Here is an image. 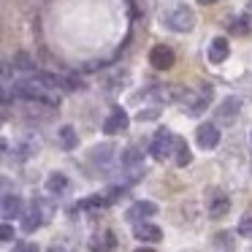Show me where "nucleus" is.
Segmentation results:
<instances>
[{
    "label": "nucleus",
    "mask_w": 252,
    "mask_h": 252,
    "mask_svg": "<svg viewBox=\"0 0 252 252\" xmlns=\"http://www.w3.org/2000/svg\"><path fill=\"white\" fill-rule=\"evenodd\" d=\"M176 165H187L192 160V155H190V147H187L185 141H182V138H176Z\"/></svg>",
    "instance_id": "obj_19"
},
{
    "label": "nucleus",
    "mask_w": 252,
    "mask_h": 252,
    "mask_svg": "<svg viewBox=\"0 0 252 252\" xmlns=\"http://www.w3.org/2000/svg\"><path fill=\"white\" fill-rule=\"evenodd\" d=\"M228 52H230V44H228V38H214L212 44H209V49H206V57L212 63H222L225 57H228Z\"/></svg>",
    "instance_id": "obj_14"
},
{
    "label": "nucleus",
    "mask_w": 252,
    "mask_h": 252,
    "mask_svg": "<svg viewBox=\"0 0 252 252\" xmlns=\"http://www.w3.org/2000/svg\"><path fill=\"white\" fill-rule=\"evenodd\" d=\"M111 152H114L111 147H98V149L93 152V160H95V163H100V165H106V163L111 160Z\"/></svg>",
    "instance_id": "obj_21"
},
{
    "label": "nucleus",
    "mask_w": 252,
    "mask_h": 252,
    "mask_svg": "<svg viewBox=\"0 0 252 252\" xmlns=\"http://www.w3.org/2000/svg\"><path fill=\"white\" fill-rule=\"evenodd\" d=\"M250 8H252V0H250Z\"/></svg>",
    "instance_id": "obj_29"
},
{
    "label": "nucleus",
    "mask_w": 252,
    "mask_h": 252,
    "mask_svg": "<svg viewBox=\"0 0 252 252\" xmlns=\"http://www.w3.org/2000/svg\"><path fill=\"white\" fill-rule=\"evenodd\" d=\"M57 141H60V147L63 149H76V144H79V136H76V130H73L71 125H63L60 130H57Z\"/></svg>",
    "instance_id": "obj_17"
},
{
    "label": "nucleus",
    "mask_w": 252,
    "mask_h": 252,
    "mask_svg": "<svg viewBox=\"0 0 252 252\" xmlns=\"http://www.w3.org/2000/svg\"><path fill=\"white\" fill-rule=\"evenodd\" d=\"M68 185H71L68 176L60 174V171H55V174L46 176V192H49V195H63V192L68 190Z\"/></svg>",
    "instance_id": "obj_15"
},
{
    "label": "nucleus",
    "mask_w": 252,
    "mask_h": 252,
    "mask_svg": "<svg viewBox=\"0 0 252 252\" xmlns=\"http://www.w3.org/2000/svg\"><path fill=\"white\" fill-rule=\"evenodd\" d=\"M160 114V109H149V111H138V120H155V117H158Z\"/></svg>",
    "instance_id": "obj_26"
},
{
    "label": "nucleus",
    "mask_w": 252,
    "mask_h": 252,
    "mask_svg": "<svg viewBox=\"0 0 252 252\" xmlns=\"http://www.w3.org/2000/svg\"><path fill=\"white\" fill-rule=\"evenodd\" d=\"M198 3H203V6H214V3H220V0H198Z\"/></svg>",
    "instance_id": "obj_27"
},
{
    "label": "nucleus",
    "mask_w": 252,
    "mask_h": 252,
    "mask_svg": "<svg viewBox=\"0 0 252 252\" xmlns=\"http://www.w3.org/2000/svg\"><path fill=\"white\" fill-rule=\"evenodd\" d=\"M212 95H214V87H212V84H201L198 90L182 87L179 100H182V106H185L187 114H190V117H198V114H203V111H206V106H209V100H212Z\"/></svg>",
    "instance_id": "obj_1"
},
{
    "label": "nucleus",
    "mask_w": 252,
    "mask_h": 252,
    "mask_svg": "<svg viewBox=\"0 0 252 252\" xmlns=\"http://www.w3.org/2000/svg\"><path fill=\"white\" fill-rule=\"evenodd\" d=\"M14 252H38V244H30V241H22V244L14 247Z\"/></svg>",
    "instance_id": "obj_25"
},
{
    "label": "nucleus",
    "mask_w": 252,
    "mask_h": 252,
    "mask_svg": "<svg viewBox=\"0 0 252 252\" xmlns=\"http://www.w3.org/2000/svg\"><path fill=\"white\" fill-rule=\"evenodd\" d=\"M206 209H209V217H222L230 209V198L222 190H212L206 195Z\"/></svg>",
    "instance_id": "obj_8"
},
{
    "label": "nucleus",
    "mask_w": 252,
    "mask_h": 252,
    "mask_svg": "<svg viewBox=\"0 0 252 252\" xmlns=\"http://www.w3.org/2000/svg\"><path fill=\"white\" fill-rule=\"evenodd\" d=\"M127 122H130V117H127L125 109H111V114L103 120V133H109V136H114V133H122L127 127Z\"/></svg>",
    "instance_id": "obj_7"
},
{
    "label": "nucleus",
    "mask_w": 252,
    "mask_h": 252,
    "mask_svg": "<svg viewBox=\"0 0 252 252\" xmlns=\"http://www.w3.org/2000/svg\"><path fill=\"white\" fill-rule=\"evenodd\" d=\"M239 109H241L239 98H225L222 103H220L217 114H220V120H236V117H239Z\"/></svg>",
    "instance_id": "obj_16"
},
{
    "label": "nucleus",
    "mask_w": 252,
    "mask_h": 252,
    "mask_svg": "<svg viewBox=\"0 0 252 252\" xmlns=\"http://www.w3.org/2000/svg\"><path fill=\"white\" fill-rule=\"evenodd\" d=\"M120 165H122V174H127V182H136L144 174V155L136 147H130L120 155Z\"/></svg>",
    "instance_id": "obj_3"
},
{
    "label": "nucleus",
    "mask_w": 252,
    "mask_h": 252,
    "mask_svg": "<svg viewBox=\"0 0 252 252\" xmlns=\"http://www.w3.org/2000/svg\"><path fill=\"white\" fill-rule=\"evenodd\" d=\"M0 212H3V220H6V222H11L14 217H22V198L14 195V192H6V195H3V209H0Z\"/></svg>",
    "instance_id": "obj_13"
},
{
    "label": "nucleus",
    "mask_w": 252,
    "mask_h": 252,
    "mask_svg": "<svg viewBox=\"0 0 252 252\" xmlns=\"http://www.w3.org/2000/svg\"><path fill=\"white\" fill-rule=\"evenodd\" d=\"M158 214V203H152V201H136L130 209H127V220L130 222H144L147 217H155Z\"/></svg>",
    "instance_id": "obj_9"
},
{
    "label": "nucleus",
    "mask_w": 252,
    "mask_h": 252,
    "mask_svg": "<svg viewBox=\"0 0 252 252\" xmlns=\"http://www.w3.org/2000/svg\"><path fill=\"white\" fill-rule=\"evenodd\" d=\"M174 63H176V55L171 46H165V44L152 46V52H149V65H155L158 71H168Z\"/></svg>",
    "instance_id": "obj_5"
},
{
    "label": "nucleus",
    "mask_w": 252,
    "mask_h": 252,
    "mask_svg": "<svg viewBox=\"0 0 252 252\" xmlns=\"http://www.w3.org/2000/svg\"><path fill=\"white\" fill-rule=\"evenodd\" d=\"M44 222H46V212H44V206H41V201H35L33 206H30V212L25 214V220H22V230L25 233H33V230L41 228Z\"/></svg>",
    "instance_id": "obj_10"
},
{
    "label": "nucleus",
    "mask_w": 252,
    "mask_h": 252,
    "mask_svg": "<svg viewBox=\"0 0 252 252\" xmlns=\"http://www.w3.org/2000/svg\"><path fill=\"white\" fill-rule=\"evenodd\" d=\"M65 87L68 90H82L84 84H82V79H79V76H65Z\"/></svg>",
    "instance_id": "obj_24"
},
{
    "label": "nucleus",
    "mask_w": 252,
    "mask_h": 252,
    "mask_svg": "<svg viewBox=\"0 0 252 252\" xmlns=\"http://www.w3.org/2000/svg\"><path fill=\"white\" fill-rule=\"evenodd\" d=\"M133 236H136L138 241H144V244H158V241L163 239V230L152 222H138L136 228H133Z\"/></svg>",
    "instance_id": "obj_11"
},
{
    "label": "nucleus",
    "mask_w": 252,
    "mask_h": 252,
    "mask_svg": "<svg viewBox=\"0 0 252 252\" xmlns=\"http://www.w3.org/2000/svg\"><path fill=\"white\" fill-rule=\"evenodd\" d=\"M136 252H155V250H149V247H141V250H136Z\"/></svg>",
    "instance_id": "obj_28"
},
{
    "label": "nucleus",
    "mask_w": 252,
    "mask_h": 252,
    "mask_svg": "<svg viewBox=\"0 0 252 252\" xmlns=\"http://www.w3.org/2000/svg\"><path fill=\"white\" fill-rule=\"evenodd\" d=\"M14 68H19V71H33L35 65L25 52H19V55H14Z\"/></svg>",
    "instance_id": "obj_20"
},
{
    "label": "nucleus",
    "mask_w": 252,
    "mask_h": 252,
    "mask_svg": "<svg viewBox=\"0 0 252 252\" xmlns=\"http://www.w3.org/2000/svg\"><path fill=\"white\" fill-rule=\"evenodd\" d=\"M195 138H198V147L201 149H214L220 144V130H217V125H201L198 127V133H195Z\"/></svg>",
    "instance_id": "obj_12"
},
{
    "label": "nucleus",
    "mask_w": 252,
    "mask_h": 252,
    "mask_svg": "<svg viewBox=\"0 0 252 252\" xmlns=\"http://www.w3.org/2000/svg\"><path fill=\"white\" fill-rule=\"evenodd\" d=\"M52 252H57V250H52Z\"/></svg>",
    "instance_id": "obj_30"
},
{
    "label": "nucleus",
    "mask_w": 252,
    "mask_h": 252,
    "mask_svg": "<svg viewBox=\"0 0 252 252\" xmlns=\"http://www.w3.org/2000/svg\"><path fill=\"white\" fill-rule=\"evenodd\" d=\"M0 239L6 241H14V228H11V222H3V228H0Z\"/></svg>",
    "instance_id": "obj_23"
},
{
    "label": "nucleus",
    "mask_w": 252,
    "mask_h": 252,
    "mask_svg": "<svg viewBox=\"0 0 252 252\" xmlns=\"http://www.w3.org/2000/svg\"><path fill=\"white\" fill-rule=\"evenodd\" d=\"M165 25H168L174 33H187V30L195 28V14H192V8H187L185 3H179V6H171L168 11L163 14Z\"/></svg>",
    "instance_id": "obj_2"
},
{
    "label": "nucleus",
    "mask_w": 252,
    "mask_h": 252,
    "mask_svg": "<svg viewBox=\"0 0 252 252\" xmlns=\"http://www.w3.org/2000/svg\"><path fill=\"white\" fill-rule=\"evenodd\" d=\"M225 28H228L230 33L244 35V33H250V30H252V19L250 17H230L228 22H225Z\"/></svg>",
    "instance_id": "obj_18"
},
{
    "label": "nucleus",
    "mask_w": 252,
    "mask_h": 252,
    "mask_svg": "<svg viewBox=\"0 0 252 252\" xmlns=\"http://www.w3.org/2000/svg\"><path fill=\"white\" fill-rule=\"evenodd\" d=\"M38 149H41L38 136H33V133H25V136L19 138L17 144H14V158H17V160H28V158H33Z\"/></svg>",
    "instance_id": "obj_6"
},
{
    "label": "nucleus",
    "mask_w": 252,
    "mask_h": 252,
    "mask_svg": "<svg viewBox=\"0 0 252 252\" xmlns=\"http://www.w3.org/2000/svg\"><path fill=\"white\" fill-rule=\"evenodd\" d=\"M239 233L247 236V239H252V217H244V220L239 222Z\"/></svg>",
    "instance_id": "obj_22"
},
{
    "label": "nucleus",
    "mask_w": 252,
    "mask_h": 252,
    "mask_svg": "<svg viewBox=\"0 0 252 252\" xmlns=\"http://www.w3.org/2000/svg\"><path fill=\"white\" fill-rule=\"evenodd\" d=\"M174 149H176V136H171V130H158L155 133L152 147H149V152H152L155 160H165Z\"/></svg>",
    "instance_id": "obj_4"
}]
</instances>
